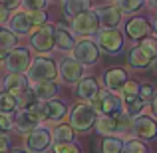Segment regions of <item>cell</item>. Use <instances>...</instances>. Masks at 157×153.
I'll return each instance as SVG.
<instances>
[{"label":"cell","mask_w":157,"mask_h":153,"mask_svg":"<svg viewBox=\"0 0 157 153\" xmlns=\"http://www.w3.org/2000/svg\"><path fill=\"white\" fill-rule=\"evenodd\" d=\"M92 109L100 115H105V117H115V115L123 113V101L121 98H117L115 94L107 92V90H100L96 98L92 100Z\"/></svg>","instance_id":"6da1fadb"},{"label":"cell","mask_w":157,"mask_h":153,"mask_svg":"<svg viewBox=\"0 0 157 153\" xmlns=\"http://www.w3.org/2000/svg\"><path fill=\"white\" fill-rule=\"evenodd\" d=\"M58 76V66L56 62L50 60V58L38 56L36 60L30 62V68H28V82H34V84H40V82H54Z\"/></svg>","instance_id":"7a4b0ae2"},{"label":"cell","mask_w":157,"mask_h":153,"mask_svg":"<svg viewBox=\"0 0 157 153\" xmlns=\"http://www.w3.org/2000/svg\"><path fill=\"white\" fill-rule=\"evenodd\" d=\"M96 119H98V113L92 109L90 103H76L70 111V121H72L70 127L78 131H88L96 123Z\"/></svg>","instance_id":"3957f363"},{"label":"cell","mask_w":157,"mask_h":153,"mask_svg":"<svg viewBox=\"0 0 157 153\" xmlns=\"http://www.w3.org/2000/svg\"><path fill=\"white\" fill-rule=\"evenodd\" d=\"M100 58V48L94 40H80L72 50V60H76L80 66H92Z\"/></svg>","instance_id":"277c9868"},{"label":"cell","mask_w":157,"mask_h":153,"mask_svg":"<svg viewBox=\"0 0 157 153\" xmlns=\"http://www.w3.org/2000/svg\"><path fill=\"white\" fill-rule=\"evenodd\" d=\"M98 48L104 50L107 54H117L123 46V34L117 28H111V30H100L98 32Z\"/></svg>","instance_id":"5b68a950"},{"label":"cell","mask_w":157,"mask_h":153,"mask_svg":"<svg viewBox=\"0 0 157 153\" xmlns=\"http://www.w3.org/2000/svg\"><path fill=\"white\" fill-rule=\"evenodd\" d=\"M24 145H26V149L30 153H44L52 145V135L46 127H36L34 131H30L26 135Z\"/></svg>","instance_id":"8992f818"},{"label":"cell","mask_w":157,"mask_h":153,"mask_svg":"<svg viewBox=\"0 0 157 153\" xmlns=\"http://www.w3.org/2000/svg\"><path fill=\"white\" fill-rule=\"evenodd\" d=\"M72 30L76 34H82V36H88V34H94V32H100V18H98V12L90 8L88 12L76 16L72 22Z\"/></svg>","instance_id":"52a82bcc"},{"label":"cell","mask_w":157,"mask_h":153,"mask_svg":"<svg viewBox=\"0 0 157 153\" xmlns=\"http://www.w3.org/2000/svg\"><path fill=\"white\" fill-rule=\"evenodd\" d=\"M30 44H32V48L40 54H46V52L54 50V26L44 24V26L36 28L32 38H30Z\"/></svg>","instance_id":"ba28073f"},{"label":"cell","mask_w":157,"mask_h":153,"mask_svg":"<svg viewBox=\"0 0 157 153\" xmlns=\"http://www.w3.org/2000/svg\"><path fill=\"white\" fill-rule=\"evenodd\" d=\"M6 68L10 74H24L30 68V52L26 48H14L6 58Z\"/></svg>","instance_id":"9c48e42d"},{"label":"cell","mask_w":157,"mask_h":153,"mask_svg":"<svg viewBox=\"0 0 157 153\" xmlns=\"http://www.w3.org/2000/svg\"><path fill=\"white\" fill-rule=\"evenodd\" d=\"M131 127H133L135 135L139 139H155L157 137V123L147 115H137L131 119Z\"/></svg>","instance_id":"30bf717a"},{"label":"cell","mask_w":157,"mask_h":153,"mask_svg":"<svg viewBox=\"0 0 157 153\" xmlns=\"http://www.w3.org/2000/svg\"><path fill=\"white\" fill-rule=\"evenodd\" d=\"M58 74H60L62 80L68 82V84H78V82L82 80V76H84V66H80L76 60H72V58H66V60H62L60 68H58Z\"/></svg>","instance_id":"8fae6325"},{"label":"cell","mask_w":157,"mask_h":153,"mask_svg":"<svg viewBox=\"0 0 157 153\" xmlns=\"http://www.w3.org/2000/svg\"><path fill=\"white\" fill-rule=\"evenodd\" d=\"M12 123L16 125L18 131L30 133V131H34L36 127H40V117L34 113V111H30V109H20L18 113L14 115V121Z\"/></svg>","instance_id":"7c38bea8"},{"label":"cell","mask_w":157,"mask_h":153,"mask_svg":"<svg viewBox=\"0 0 157 153\" xmlns=\"http://www.w3.org/2000/svg\"><path fill=\"white\" fill-rule=\"evenodd\" d=\"M125 32H127V36L133 38V40H143V38H147V34L151 32V24L147 22L145 18H141V16H133V18L127 20Z\"/></svg>","instance_id":"4fadbf2b"},{"label":"cell","mask_w":157,"mask_h":153,"mask_svg":"<svg viewBox=\"0 0 157 153\" xmlns=\"http://www.w3.org/2000/svg\"><path fill=\"white\" fill-rule=\"evenodd\" d=\"M4 88H6L8 94H12L14 98L22 96L24 92L30 90V82L24 74H10V76L4 80Z\"/></svg>","instance_id":"5bb4252c"},{"label":"cell","mask_w":157,"mask_h":153,"mask_svg":"<svg viewBox=\"0 0 157 153\" xmlns=\"http://www.w3.org/2000/svg\"><path fill=\"white\" fill-rule=\"evenodd\" d=\"M54 46L62 52H70L76 46V40H74V34L70 30H66L64 26H54Z\"/></svg>","instance_id":"9a60e30c"},{"label":"cell","mask_w":157,"mask_h":153,"mask_svg":"<svg viewBox=\"0 0 157 153\" xmlns=\"http://www.w3.org/2000/svg\"><path fill=\"white\" fill-rule=\"evenodd\" d=\"M8 30L12 32L14 36L20 34H28L32 30L30 18H28V12H14L12 18H8Z\"/></svg>","instance_id":"2e32d148"},{"label":"cell","mask_w":157,"mask_h":153,"mask_svg":"<svg viewBox=\"0 0 157 153\" xmlns=\"http://www.w3.org/2000/svg\"><path fill=\"white\" fill-rule=\"evenodd\" d=\"M98 12V18H100V26L104 24L105 30H111V28H115L119 22H121V12L117 10L115 6H104L100 8Z\"/></svg>","instance_id":"e0dca14e"},{"label":"cell","mask_w":157,"mask_h":153,"mask_svg":"<svg viewBox=\"0 0 157 153\" xmlns=\"http://www.w3.org/2000/svg\"><path fill=\"white\" fill-rule=\"evenodd\" d=\"M104 78H105V88H107V92H111V94H113L115 90H119V92H121V88L125 86V82H127V74H125V70H121V68L107 70Z\"/></svg>","instance_id":"ac0fdd59"},{"label":"cell","mask_w":157,"mask_h":153,"mask_svg":"<svg viewBox=\"0 0 157 153\" xmlns=\"http://www.w3.org/2000/svg\"><path fill=\"white\" fill-rule=\"evenodd\" d=\"M32 94H34V98L38 101H52L54 96L58 94V84L56 82H40V84H34Z\"/></svg>","instance_id":"d6986e66"},{"label":"cell","mask_w":157,"mask_h":153,"mask_svg":"<svg viewBox=\"0 0 157 153\" xmlns=\"http://www.w3.org/2000/svg\"><path fill=\"white\" fill-rule=\"evenodd\" d=\"M98 94H100V86H98V82L94 80V78H82V80L78 82V96L80 98L92 101Z\"/></svg>","instance_id":"ffe728a7"},{"label":"cell","mask_w":157,"mask_h":153,"mask_svg":"<svg viewBox=\"0 0 157 153\" xmlns=\"http://www.w3.org/2000/svg\"><path fill=\"white\" fill-rule=\"evenodd\" d=\"M68 113V107H66L64 101H46V111H44V119H52V121H60V119L66 117Z\"/></svg>","instance_id":"44dd1931"},{"label":"cell","mask_w":157,"mask_h":153,"mask_svg":"<svg viewBox=\"0 0 157 153\" xmlns=\"http://www.w3.org/2000/svg\"><path fill=\"white\" fill-rule=\"evenodd\" d=\"M96 131L105 137H113V133H117V121L115 117H105V115H100L96 119Z\"/></svg>","instance_id":"7402d4cb"},{"label":"cell","mask_w":157,"mask_h":153,"mask_svg":"<svg viewBox=\"0 0 157 153\" xmlns=\"http://www.w3.org/2000/svg\"><path fill=\"white\" fill-rule=\"evenodd\" d=\"M90 10V2L88 0H66L64 2V12L68 18H76V16L84 14V12Z\"/></svg>","instance_id":"603a6c76"},{"label":"cell","mask_w":157,"mask_h":153,"mask_svg":"<svg viewBox=\"0 0 157 153\" xmlns=\"http://www.w3.org/2000/svg\"><path fill=\"white\" fill-rule=\"evenodd\" d=\"M50 135H52L54 143H72L74 129L70 125H66V123H58V125L50 131Z\"/></svg>","instance_id":"cb8c5ba5"},{"label":"cell","mask_w":157,"mask_h":153,"mask_svg":"<svg viewBox=\"0 0 157 153\" xmlns=\"http://www.w3.org/2000/svg\"><path fill=\"white\" fill-rule=\"evenodd\" d=\"M127 62H129V66H131V68H135V70H143V68H147V66L151 64V60L141 50H139V46L131 48L129 56H127Z\"/></svg>","instance_id":"d4e9b609"},{"label":"cell","mask_w":157,"mask_h":153,"mask_svg":"<svg viewBox=\"0 0 157 153\" xmlns=\"http://www.w3.org/2000/svg\"><path fill=\"white\" fill-rule=\"evenodd\" d=\"M135 100H139V84L133 80H127L125 86L121 88V101H125V105H129Z\"/></svg>","instance_id":"484cf974"},{"label":"cell","mask_w":157,"mask_h":153,"mask_svg":"<svg viewBox=\"0 0 157 153\" xmlns=\"http://www.w3.org/2000/svg\"><path fill=\"white\" fill-rule=\"evenodd\" d=\"M100 153H123V141L119 137H104L100 143Z\"/></svg>","instance_id":"4316f807"},{"label":"cell","mask_w":157,"mask_h":153,"mask_svg":"<svg viewBox=\"0 0 157 153\" xmlns=\"http://www.w3.org/2000/svg\"><path fill=\"white\" fill-rule=\"evenodd\" d=\"M18 107V100L8 92H0V113L10 115V111H14Z\"/></svg>","instance_id":"83f0119b"},{"label":"cell","mask_w":157,"mask_h":153,"mask_svg":"<svg viewBox=\"0 0 157 153\" xmlns=\"http://www.w3.org/2000/svg\"><path fill=\"white\" fill-rule=\"evenodd\" d=\"M137 46L151 62L157 60V38H149V36H147V38H143L141 44H137Z\"/></svg>","instance_id":"f1b7e54d"},{"label":"cell","mask_w":157,"mask_h":153,"mask_svg":"<svg viewBox=\"0 0 157 153\" xmlns=\"http://www.w3.org/2000/svg\"><path fill=\"white\" fill-rule=\"evenodd\" d=\"M16 42H18V36H14L10 30H0V50L12 52L16 48Z\"/></svg>","instance_id":"f546056e"},{"label":"cell","mask_w":157,"mask_h":153,"mask_svg":"<svg viewBox=\"0 0 157 153\" xmlns=\"http://www.w3.org/2000/svg\"><path fill=\"white\" fill-rule=\"evenodd\" d=\"M115 8H117L119 12H137L139 8H143V0H119L117 4H115Z\"/></svg>","instance_id":"4dcf8cb0"},{"label":"cell","mask_w":157,"mask_h":153,"mask_svg":"<svg viewBox=\"0 0 157 153\" xmlns=\"http://www.w3.org/2000/svg\"><path fill=\"white\" fill-rule=\"evenodd\" d=\"M123 153H147V147L145 143H141V139H129L123 143Z\"/></svg>","instance_id":"1f68e13d"},{"label":"cell","mask_w":157,"mask_h":153,"mask_svg":"<svg viewBox=\"0 0 157 153\" xmlns=\"http://www.w3.org/2000/svg\"><path fill=\"white\" fill-rule=\"evenodd\" d=\"M28 18H30L32 28H40V26H44V24H46V12H44V10L28 12Z\"/></svg>","instance_id":"d6a6232c"},{"label":"cell","mask_w":157,"mask_h":153,"mask_svg":"<svg viewBox=\"0 0 157 153\" xmlns=\"http://www.w3.org/2000/svg\"><path fill=\"white\" fill-rule=\"evenodd\" d=\"M54 153H82V149L78 145H74V143H56Z\"/></svg>","instance_id":"836d02e7"},{"label":"cell","mask_w":157,"mask_h":153,"mask_svg":"<svg viewBox=\"0 0 157 153\" xmlns=\"http://www.w3.org/2000/svg\"><path fill=\"white\" fill-rule=\"evenodd\" d=\"M22 6L26 8V12H38L46 8V0H26L22 2Z\"/></svg>","instance_id":"e575fe53"},{"label":"cell","mask_w":157,"mask_h":153,"mask_svg":"<svg viewBox=\"0 0 157 153\" xmlns=\"http://www.w3.org/2000/svg\"><path fill=\"white\" fill-rule=\"evenodd\" d=\"M143 105H145V101H141V100H135L133 103H129V105H127V113H125V115H129V117H137V115L141 113Z\"/></svg>","instance_id":"d590c367"},{"label":"cell","mask_w":157,"mask_h":153,"mask_svg":"<svg viewBox=\"0 0 157 153\" xmlns=\"http://www.w3.org/2000/svg\"><path fill=\"white\" fill-rule=\"evenodd\" d=\"M149 98H153V88H151L149 84L139 86V100H141V101H147Z\"/></svg>","instance_id":"8d00e7d4"},{"label":"cell","mask_w":157,"mask_h":153,"mask_svg":"<svg viewBox=\"0 0 157 153\" xmlns=\"http://www.w3.org/2000/svg\"><path fill=\"white\" fill-rule=\"evenodd\" d=\"M12 119H10V115H4V113H0V131L2 133H6L8 129H12Z\"/></svg>","instance_id":"74e56055"},{"label":"cell","mask_w":157,"mask_h":153,"mask_svg":"<svg viewBox=\"0 0 157 153\" xmlns=\"http://www.w3.org/2000/svg\"><path fill=\"white\" fill-rule=\"evenodd\" d=\"M8 149H10V137H8L6 133L0 131V153H4V151H8Z\"/></svg>","instance_id":"f35d334b"},{"label":"cell","mask_w":157,"mask_h":153,"mask_svg":"<svg viewBox=\"0 0 157 153\" xmlns=\"http://www.w3.org/2000/svg\"><path fill=\"white\" fill-rule=\"evenodd\" d=\"M2 6L6 8L8 12H10V10H16V8H20V6H22V2H20V0H8V2H2Z\"/></svg>","instance_id":"ab89813d"},{"label":"cell","mask_w":157,"mask_h":153,"mask_svg":"<svg viewBox=\"0 0 157 153\" xmlns=\"http://www.w3.org/2000/svg\"><path fill=\"white\" fill-rule=\"evenodd\" d=\"M8 16H10V12H8L6 8L2 6V2H0V26H2V24H6V22H8Z\"/></svg>","instance_id":"60d3db41"},{"label":"cell","mask_w":157,"mask_h":153,"mask_svg":"<svg viewBox=\"0 0 157 153\" xmlns=\"http://www.w3.org/2000/svg\"><path fill=\"white\" fill-rule=\"evenodd\" d=\"M151 109H153V113L157 115V94H153V100H151Z\"/></svg>","instance_id":"b9f144b4"},{"label":"cell","mask_w":157,"mask_h":153,"mask_svg":"<svg viewBox=\"0 0 157 153\" xmlns=\"http://www.w3.org/2000/svg\"><path fill=\"white\" fill-rule=\"evenodd\" d=\"M153 32H155V36H157V18H155V22H153Z\"/></svg>","instance_id":"7bdbcfd3"},{"label":"cell","mask_w":157,"mask_h":153,"mask_svg":"<svg viewBox=\"0 0 157 153\" xmlns=\"http://www.w3.org/2000/svg\"><path fill=\"white\" fill-rule=\"evenodd\" d=\"M10 153H28V151H20V149H14V151H10Z\"/></svg>","instance_id":"ee69618b"},{"label":"cell","mask_w":157,"mask_h":153,"mask_svg":"<svg viewBox=\"0 0 157 153\" xmlns=\"http://www.w3.org/2000/svg\"><path fill=\"white\" fill-rule=\"evenodd\" d=\"M155 70H157V60H155Z\"/></svg>","instance_id":"f6af8a7d"},{"label":"cell","mask_w":157,"mask_h":153,"mask_svg":"<svg viewBox=\"0 0 157 153\" xmlns=\"http://www.w3.org/2000/svg\"><path fill=\"white\" fill-rule=\"evenodd\" d=\"M0 30H2V28H0Z\"/></svg>","instance_id":"bcb514c9"}]
</instances>
